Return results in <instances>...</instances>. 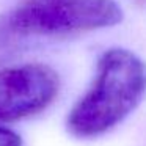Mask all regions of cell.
<instances>
[{"instance_id":"7a4b0ae2","label":"cell","mask_w":146,"mask_h":146,"mask_svg":"<svg viewBox=\"0 0 146 146\" xmlns=\"http://www.w3.org/2000/svg\"><path fill=\"white\" fill-rule=\"evenodd\" d=\"M123 19L116 0H19L0 16V29L19 49L30 38L111 29Z\"/></svg>"},{"instance_id":"3957f363","label":"cell","mask_w":146,"mask_h":146,"mask_svg":"<svg viewBox=\"0 0 146 146\" xmlns=\"http://www.w3.org/2000/svg\"><path fill=\"white\" fill-rule=\"evenodd\" d=\"M60 76L44 63H25L0 69V124L39 115L60 93Z\"/></svg>"},{"instance_id":"6da1fadb","label":"cell","mask_w":146,"mask_h":146,"mask_svg":"<svg viewBox=\"0 0 146 146\" xmlns=\"http://www.w3.org/2000/svg\"><path fill=\"white\" fill-rule=\"evenodd\" d=\"M146 98V63L124 47H111L99 57L90 88L66 116V130L80 140H93L119 126Z\"/></svg>"},{"instance_id":"277c9868","label":"cell","mask_w":146,"mask_h":146,"mask_svg":"<svg viewBox=\"0 0 146 146\" xmlns=\"http://www.w3.org/2000/svg\"><path fill=\"white\" fill-rule=\"evenodd\" d=\"M0 146H24L22 137L5 124H0Z\"/></svg>"}]
</instances>
